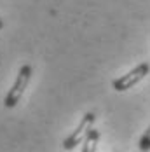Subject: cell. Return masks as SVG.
<instances>
[{
	"mask_svg": "<svg viewBox=\"0 0 150 152\" xmlns=\"http://www.w3.org/2000/svg\"><path fill=\"white\" fill-rule=\"evenodd\" d=\"M138 149L143 152L150 151V126L147 128V131L143 133V137L140 138V143H138Z\"/></svg>",
	"mask_w": 150,
	"mask_h": 152,
	"instance_id": "obj_5",
	"label": "cell"
},
{
	"mask_svg": "<svg viewBox=\"0 0 150 152\" xmlns=\"http://www.w3.org/2000/svg\"><path fill=\"white\" fill-rule=\"evenodd\" d=\"M30 79H31V66L30 65H23V66L19 68V72H17V77H16L12 88L9 89L7 94H5L4 105L7 107V108H14V107L19 103V100H21L23 94H25V89H26L28 84H30Z\"/></svg>",
	"mask_w": 150,
	"mask_h": 152,
	"instance_id": "obj_1",
	"label": "cell"
},
{
	"mask_svg": "<svg viewBox=\"0 0 150 152\" xmlns=\"http://www.w3.org/2000/svg\"><path fill=\"white\" fill-rule=\"evenodd\" d=\"M149 72H150V65L149 63H141V65H138L136 68H133L131 72H127L126 75L115 79V80L112 82V86H114L115 91H119V93L127 91V89H131L133 86H136L145 75H149Z\"/></svg>",
	"mask_w": 150,
	"mask_h": 152,
	"instance_id": "obj_3",
	"label": "cell"
},
{
	"mask_svg": "<svg viewBox=\"0 0 150 152\" xmlns=\"http://www.w3.org/2000/svg\"><path fill=\"white\" fill-rule=\"evenodd\" d=\"M98 140H100V131L91 128L87 131L86 138L82 140V152H92L96 151V145H98Z\"/></svg>",
	"mask_w": 150,
	"mask_h": 152,
	"instance_id": "obj_4",
	"label": "cell"
},
{
	"mask_svg": "<svg viewBox=\"0 0 150 152\" xmlns=\"http://www.w3.org/2000/svg\"><path fill=\"white\" fill-rule=\"evenodd\" d=\"M2 28H4V21L0 19V30H2Z\"/></svg>",
	"mask_w": 150,
	"mask_h": 152,
	"instance_id": "obj_6",
	"label": "cell"
},
{
	"mask_svg": "<svg viewBox=\"0 0 150 152\" xmlns=\"http://www.w3.org/2000/svg\"><path fill=\"white\" fill-rule=\"evenodd\" d=\"M94 121H96V115H94L92 112H87V114H86V115L80 119L79 126L75 128V129L70 133V135H68V137L65 138V142H63V149H66V151H72V149H75L79 143H82V140L86 138L87 131L92 128Z\"/></svg>",
	"mask_w": 150,
	"mask_h": 152,
	"instance_id": "obj_2",
	"label": "cell"
}]
</instances>
